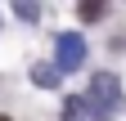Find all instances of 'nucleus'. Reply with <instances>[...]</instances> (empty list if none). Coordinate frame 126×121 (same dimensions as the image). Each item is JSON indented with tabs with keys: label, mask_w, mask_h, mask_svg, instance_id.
I'll return each mask as SVG.
<instances>
[{
	"label": "nucleus",
	"mask_w": 126,
	"mask_h": 121,
	"mask_svg": "<svg viewBox=\"0 0 126 121\" xmlns=\"http://www.w3.org/2000/svg\"><path fill=\"white\" fill-rule=\"evenodd\" d=\"M86 63V40L77 36V32H63L59 45H54V67L59 72H72V67H81Z\"/></svg>",
	"instance_id": "nucleus-2"
},
{
	"label": "nucleus",
	"mask_w": 126,
	"mask_h": 121,
	"mask_svg": "<svg viewBox=\"0 0 126 121\" xmlns=\"http://www.w3.org/2000/svg\"><path fill=\"white\" fill-rule=\"evenodd\" d=\"M0 121H9V117H0Z\"/></svg>",
	"instance_id": "nucleus-7"
},
{
	"label": "nucleus",
	"mask_w": 126,
	"mask_h": 121,
	"mask_svg": "<svg viewBox=\"0 0 126 121\" xmlns=\"http://www.w3.org/2000/svg\"><path fill=\"white\" fill-rule=\"evenodd\" d=\"M86 117V99H68L63 103V121H81Z\"/></svg>",
	"instance_id": "nucleus-4"
},
{
	"label": "nucleus",
	"mask_w": 126,
	"mask_h": 121,
	"mask_svg": "<svg viewBox=\"0 0 126 121\" xmlns=\"http://www.w3.org/2000/svg\"><path fill=\"white\" fill-rule=\"evenodd\" d=\"M14 13H18L23 23H36V18H41V9H36V5H14Z\"/></svg>",
	"instance_id": "nucleus-6"
},
{
	"label": "nucleus",
	"mask_w": 126,
	"mask_h": 121,
	"mask_svg": "<svg viewBox=\"0 0 126 121\" xmlns=\"http://www.w3.org/2000/svg\"><path fill=\"white\" fill-rule=\"evenodd\" d=\"M59 76H63V72H59L54 63H36V67H32V81H36L41 90H54V85H59Z\"/></svg>",
	"instance_id": "nucleus-3"
},
{
	"label": "nucleus",
	"mask_w": 126,
	"mask_h": 121,
	"mask_svg": "<svg viewBox=\"0 0 126 121\" xmlns=\"http://www.w3.org/2000/svg\"><path fill=\"white\" fill-rule=\"evenodd\" d=\"M77 13H81V23H99V18H104V5H94V0H86V5L77 9Z\"/></svg>",
	"instance_id": "nucleus-5"
},
{
	"label": "nucleus",
	"mask_w": 126,
	"mask_h": 121,
	"mask_svg": "<svg viewBox=\"0 0 126 121\" xmlns=\"http://www.w3.org/2000/svg\"><path fill=\"white\" fill-rule=\"evenodd\" d=\"M86 103H90V112L99 117V121H108V117L122 108V85H117L113 72H99V76L90 81V99Z\"/></svg>",
	"instance_id": "nucleus-1"
}]
</instances>
